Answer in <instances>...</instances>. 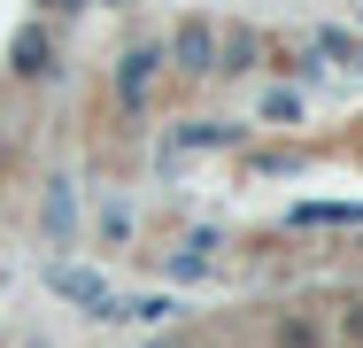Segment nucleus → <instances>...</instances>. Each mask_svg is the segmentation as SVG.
<instances>
[{"label": "nucleus", "instance_id": "nucleus-3", "mask_svg": "<svg viewBox=\"0 0 363 348\" xmlns=\"http://www.w3.org/2000/svg\"><path fill=\"white\" fill-rule=\"evenodd\" d=\"M170 62L186 70V77H209V70H217V31H209V23H178Z\"/></svg>", "mask_w": 363, "mask_h": 348}, {"label": "nucleus", "instance_id": "nucleus-8", "mask_svg": "<svg viewBox=\"0 0 363 348\" xmlns=\"http://www.w3.org/2000/svg\"><path fill=\"white\" fill-rule=\"evenodd\" d=\"M340 341H348V348H363V294L340 310Z\"/></svg>", "mask_w": 363, "mask_h": 348}, {"label": "nucleus", "instance_id": "nucleus-1", "mask_svg": "<svg viewBox=\"0 0 363 348\" xmlns=\"http://www.w3.org/2000/svg\"><path fill=\"white\" fill-rule=\"evenodd\" d=\"M47 286H55V294H70V302H85V317H124V302L108 294V278L77 271V263H55V271H47Z\"/></svg>", "mask_w": 363, "mask_h": 348}, {"label": "nucleus", "instance_id": "nucleus-7", "mask_svg": "<svg viewBox=\"0 0 363 348\" xmlns=\"http://www.w3.org/2000/svg\"><path fill=\"white\" fill-rule=\"evenodd\" d=\"M217 70H255V31H224L217 39Z\"/></svg>", "mask_w": 363, "mask_h": 348}, {"label": "nucleus", "instance_id": "nucleus-9", "mask_svg": "<svg viewBox=\"0 0 363 348\" xmlns=\"http://www.w3.org/2000/svg\"><path fill=\"white\" fill-rule=\"evenodd\" d=\"M325 55H340V62H356V70H363V47L348 39V31H325Z\"/></svg>", "mask_w": 363, "mask_h": 348}, {"label": "nucleus", "instance_id": "nucleus-5", "mask_svg": "<svg viewBox=\"0 0 363 348\" xmlns=\"http://www.w3.org/2000/svg\"><path fill=\"white\" fill-rule=\"evenodd\" d=\"M16 77H55V47H47L39 31H23V39H16Z\"/></svg>", "mask_w": 363, "mask_h": 348}, {"label": "nucleus", "instance_id": "nucleus-2", "mask_svg": "<svg viewBox=\"0 0 363 348\" xmlns=\"http://www.w3.org/2000/svg\"><path fill=\"white\" fill-rule=\"evenodd\" d=\"M162 62H170L162 47H132V55L116 62V101H124L132 116L147 109V93H155V77H162Z\"/></svg>", "mask_w": 363, "mask_h": 348}, {"label": "nucleus", "instance_id": "nucleus-6", "mask_svg": "<svg viewBox=\"0 0 363 348\" xmlns=\"http://www.w3.org/2000/svg\"><path fill=\"white\" fill-rule=\"evenodd\" d=\"M294 224H363V202H301Z\"/></svg>", "mask_w": 363, "mask_h": 348}, {"label": "nucleus", "instance_id": "nucleus-4", "mask_svg": "<svg viewBox=\"0 0 363 348\" xmlns=\"http://www.w3.org/2000/svg\"><path fill=\"white\" fill-rule=\"evenodd\" d=\"M271 348H325V333H317L309 310H279L271 317Z\"/></svg>", "mask_w": 363, "mask_h": 348}, {"label": "nucleus", "instance_id": "nucleus-10", "mask_svg": "<svg viewBox=\"0 0 363 348\" xmlns=\"http://www.w3.org/2000/svg\"><path fill=\"white\" fill-rule=\"evenodd\" d=\"M155 348H178V341H155Z\"/></svg>", "mask_w": 363, "mask_h": 348}]
</instances>
